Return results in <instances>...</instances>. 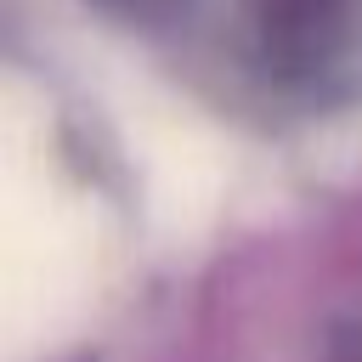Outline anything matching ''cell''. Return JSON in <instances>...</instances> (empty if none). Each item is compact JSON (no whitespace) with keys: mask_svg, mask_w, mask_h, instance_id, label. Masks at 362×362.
Instances as JSON below:
<instances>
[{"mask_svg":"<svg viewBox=\"0 0 362 362\" xmlns=\"http://www.w3.org/2000/svg\"><path fill=\"white\" fill-rule=\"evenodd\" d=\"M243 74L283 102H334L362 68V0H232Z\"/></svg>","mask_w":362,"mask_h":362,"instance_id":"1","label":"cell"},{"mask_svg":"<svg viewBox=\"0 0 362 362\" xmlns=\"http://www.w3.org/2000/svg\"><path fill=\"white\" fill-rule=\"evenodd\" d=\"M328 362H362V328H351V334H339V339L328 345Z\"/></svg>","mask_w":362,"mask_h":362,"instance_id":"2","label":"cell"}]
</instances>
